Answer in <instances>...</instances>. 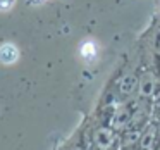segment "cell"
<instances>
[{"label": "cell", "mask_w": 160, "mask_h": 150, "mask_svg": "<svg viewBox=\"0 0 160 150\" xmlns=\"http://www.w3.org/2000/svg\"><path fill=\"white\" fill-rule=\"evenodd\" d=\"M136 85H138L136 78L132 76V74H128V76H124V78L121 80V85H119V90H121V93H124V95H131L132 91H134Z\"/></svg>", "instance_id": "6"}, {"label": "cell", "mask_w": 160, "mask_h": 150, "mask_svg": "<svg viewBox=\"0 0 160 150\" xmlns=\"http://www.w3.org/2000/svg\"><path fill=\"white\" fill-rule=\"evenodd\" d=\"M158 135H160V128H158Z\"/></svg>", "instance_id": "11"}, {"label": "cell", "mask_w": 160, "mask_h": 150, "mask_svg": "<svg viewBox=\"0 0 160 150\" xmlns=\"http://www.w3.org/2000/svg\"><path fill=\"white\" fill-rule=\"evenodd\" d=\"M16 0H0V11H9L14 5Z\"/></svg>", "instance_id": "9"}, {"label": "cell", "mask_w": 160, "mask_h": 150, "mask_svg": "<svg viewBox=\"0 0 160 150\" xmlns=\"http://www.w3.org/2000/svg\"><path fill=\"white\" fill-rule=\"evenodd\" d=\"M157 133H158V129H155V128H150L146 133H143L141 140H139V148H141V150H150V148H152L153 143H155Z\"/></svg>", "instance_id": "5"}, {"label": "cell", "mask_w": 160, "mask_h": 150, "mask_svg": "<svg viewBox=\"0 0 160 150\" xmlns=\"http://www.w3.org/2000/svg\"><path fill=\"white\" fill-rule=\"evenodd\" d=\"M153 105H155V107H160V93L153 97Z\"/></svg>", "instance_id": "10"}, {"label": "cell", "mask_w": 160, "mask_h": 150, "mask_svg": "<svg viewBox=\"0 0 160 150\" xmlns=\"http://www.w3.org/2000/svg\"><path fill=\"white\" fill-rule=\"evenodd\" d=\"M115 142V129L114 128H100L95 133V143L100 150H108Z\"/></svg>", "instance_id": "1"}, {"label": "cell", "mask_w": 160, "mask_h": 150, "mask_svg": "<svg viewBox=\"0 0 160 150\" xmlns=\"http://www.w3.org/2000/svg\"><path fill=\"white\" fill-rule=\"evenodd\" d=\"M157 150H160V145H158V148H157Z\"/></svg>", "instance_id": "12"}, {"label": "cell", "mask_w": 160, "mask_h": 150, "mask_svg": "<svg viewBox=\"0 0 160 150\" xmlns=\"http://www.w3.org/2000/svg\"><path fill=\"white\" fill-rule=\"evenodd\" d=\"M141 135H143V133L138 131V129H129V131L126 133V136H124L126 145H134V143H139Z\"/></svg>", "instance_id": "8"}, {"label": "cell", "mask_w": 160, "mask_h": 150, "mask_svg": "<svg viewBox=\"0 0 160 150\" xmlns=\"http://www.w3.org/2000/svg\"><path fill=\"white\" fill-rule=\"evenodd\" d=\"M155 78L153 74H145L139 81V95L141 97H152L155 93Z\"/></svg>", "instance_id": "4"}, {"label": "cell", "mask_w": 160, "mask_h": 150, "mask_svg": "<svg viewBox=\"0 0 160 150\" xmlns=\"http://www.w3.org/2000/svg\"><path fill=\"white\" fill-rule=\"evenodd\" d=\"M81 55H83V59L86 60H91L97 57V45H95V42H91V40H88V42H84L83 45H81Z\"/></svg>", "instance_id": "7"}, {"label": "cell", "mask_w": 160, "mask_h": 150, "mask_svg": "<svg viewBox=\"0 0 160 150\" xmlns=\"http://www.w3.org/2000/svg\"><path fill=\"white\" fill-rule=\"evenodd\" d=\"M131 112L128 111V109H121L119 112H115V116L112 117V128L114 129H124L126 126L131 122Z\"/></svg>", "instance_id": "3"}, {"label": "cell", "mask_w": 160, "mask_h": 150, "mask_svg": "<svg viewBox=\"0 0 160 150\" xmlns=\"http://www.w3.org/2000/svg\"><path fill=\"white\" fill-rule=\"evenodd\" d=\"M19 59V50L12 43H4L0 47V62L2 64H14Z\"/></svg>", "instance_id": "2"}]
</instances>
